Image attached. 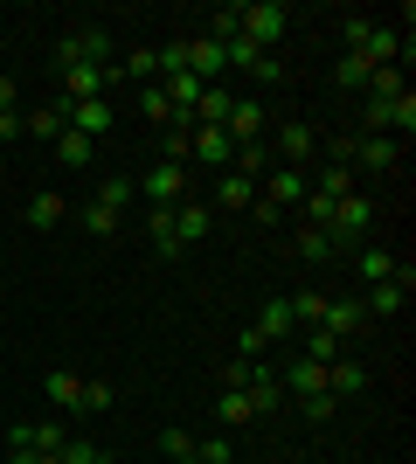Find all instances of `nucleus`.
<instances>
[{"instance_id":"obj_1","label":"nucleus","mask_w":416,"mask_h":464,"mask_svg":"<svg viewBox=\"0 0 416 464\" xmlns=\"http://www.w3.org/2000/svg\"><path fill=\"white\" fill-rule=\"evenodd\" d=\"M347 49L368 56L375 70H382V63H410V42H402L389 21H347Z\"/></svg>"},{"instance_id":"obj_2","label":"nucleus","mask_w":416,"mask_h":464,"mask_svg":"<svg viewBox=\"0 0 416 464\" xmlns=\"http://www.w3.org/2000/svg\"><path fill=\"white\" fill-rule=\"evenodd\" d=\"M237 28L257 42V49H277L285 28H292V7H277V0H250V7H237Z\"/></svg>"},{"instance_id":"obj_3","label":"nucleus","mask_w":416,"mask_h":464,"mask_svg":"<svg viewBox=\"0 0 416 464\" xmlns=\"http://www.w3.org/2000/svg\"><path fill=\"white\" fill-rule=\"evenodd\" d=\"M56 63L63 70H111V28H77V35H63V49H56Z\"/></svg>"},{"instance_id":"obj_4","label":"nucleus","mask_w":416,"mask_h":464,"mask_svg":"<svg viewBox=\"0 0 416 464\" xmlns=\"http://www.w3.org/2000/svg\"><path fill=\"white\" fill-rule=\"evenodd\" d=\"M375 229V201H368V194H340L334 201V222H326V236H334V243H361V236Z\"/></svg>"},{"instance_id":"obj_5","label":"nucleus","mask_w":416,"mask_h":464,"mask_svg":"<svg viewBox=\"0 0 416 464\" xmlns=\"http://www.w3.org/2000/svg\"><path fill=\"white\" fill-rule=\"evenodd\" d=\"M132 194H146L153 208H174V201H188V167H167V160H160V167H146V174L132 180Z\"/></svg>"},{"instance_id":"obj_6","label":"nucleus","mask_w":416,"mask_h":464,"mask_svg":"<svg viewBox=\"0 0 416 464\" xmlns=\"http://www.w3.org/2000/svg\"><path fill=\"white\" fill-rule=\"evenodd\" d=\"M56 104H63V97H56ZM63 125H70V132H83V139H98V132H111V125H119V104H111V97L63 104Z\"/></svg>"},{"instance_id":"obj_7","label":"nucleus","mask_w":416,"mask_h":464,"mask_svg":"<svg viewBox=\"0 0 416 464\" xmlns=\"http://www.w3.org/2000/svg\"><path fill=\"white\" fill-rule=\"evenodd\" d=\"M305 188H313V174H305V167H271V174L257 180V194L271 201L277 215H285V208H298V201H305Z\"/></svg>"},{"instance_id":"obj_8","label":"nucleus","mask_w":416,"mask_h":464,"mask_svg":"<svg viewBox=\"0 0 416 464\" xmlns=\"http://www.w3.org/2000/svg\"><path fill=\"white\" fill-rule=\"evenodd\" d=\"M410 291H416V271H410V264H402V271L389 277V285H368V298H361V312H368V319H396V312L410 305Z\"/></svg>"},{"instance_id":"obj_9","label":"nucleus","mask_w":416,"mask_h":464,"mask_svg":"<svg viewBox=\"0 0 416 464\" xmlns=\"http://www.w3.org/2000/svg\"><path fill=\"white\" fill-rule=\"evenodd\" d=\"M250 201H257V180H243L237 167L216 174V188H208V215H250Z\"/></svg>"},{"instance_id":"obj_10","label":"nucleus","mask_w":416,"mask_h":464,"mask_svg":"<svg viewBox=\"0 0 416 464\" xmlns=\"http://www.w3.org/2000/svg\"><path fill=\"white\" fill-rule=\"evenodd\" d=\"M188 160H201V167L229 174V160H237V139L222 132V125H195V139H188Z\"/></svg>"},{"instance_id":"obj_11","label":"nucleus","mask_w":416,"mask_h":464,"mask_svg":"<svg viewBox=\"0 0 416 464\" xmlns=\"http://www.w3.org/2000/svg\"><path fill=\"white\" fill-rule=\"evenodd\" d=\"M277 388H285V395H298V402H313V395H326V368L298 353V361H285V368H277Z\"/></svg>"},{"instance_id":"obj_12","label":"nucleus","mask_w":416,"mask_h":464,"mask_svg":"<svg viewBox=\"0 0 416 464\" xmlns=\"http://www.w3.org/2000/svg\"><path fill=\"white\" fill-rule=\"evenodd\" d=\"M271 153H277V167H305V160L319 153V132H313V125H277Z\"/></svg>"},{"instance_id":"obj_13","label":"nucleus","mask_w":416,"mask_h":464,"mask_svg":"<svg viewBox=\"0 0 416 464\" xmlns=\"http://www.w3.org/2000/svg\"><path fill=\"white\" fill-rule=\"evenodd\" d=\"M402 160V139H389V132H361L354 139V167H368V174H389Z\"/></svg>"},{"instance_id":"obj_14","label":"nucleus","mask_w":416,"mask_h":464,"mask_svg":"<svg viewBox=\"0 0 416 464\" xmlns=\"http://www.w3.org/2000/svg\"><path fill=\"white\" fill-rule=\"evenodd\" d=\"M222 132L237 139V146L264 139V104H257V97H229V118H222Z\"/></svg>"},{"instance_id":"obj_15","label":"nucleus","mask_w":416,"mask_h":464,"mask_svg":"<svg viewBox=\"0 0 416 464\" xmlns=\"http://www.w3.org/2000/svg\"><path fill=\"white\" fill-rule=\"evenodd\" d=\"M188 77H201V83H222V77H229V63H222V42L188 35Z\"/></svg>"},{"instance_id":"obj_16","label":"nucleus","mask_w":416,"mask_h":464,"mask_svg":"<svg viewBox=\"0 0 416 464\" xmlns=\"http://www.w3.org/2000/svg\"><path fill=\"white\" fill-rule=\"evenodd\" d=\"M208 222H216V215H208V201H195V194H188V201H174V243H180V250H188V243H201V236H208Z\"/></svg>"},{"instance_id":"obj_17","label":"nucleus","mask_w":416,"mask_h":464,"mask_svg":"<svg viewBox=\"0 0 416 464\" xmlns=\"http://www.w3.org/2000/svg\"><path fill=\"white\" fill-rule=\"evenodd\" d=\"M361 388H368V368H361V361H347V353L326 361V395H334V402H347V395H361Z\"/></svg>"},{"instance_id":"obj_18","label":"nucleus","mask_w":416,"mask_h":464,"mask_svg":"<svg viewBox=\"0 0 416 464\" xmlns=\"http://www.w3.org/2000/svg\"><path fill=\"white\" fill-rule=\"evenodd\" d=\"M63 222H70V194L42 188L35 201H28V229H63Z\"/></svg>"},{"instance_id":"obj_19","label":"nucleus","mask_w":416,"mask_h":464,"mask_svg":"<svg viewBox=\"0 0 416 464\" xmlns=\"http://www.w3.org/2000/svg\"><path fill=\"white\" fill-rule=\"evenodd\" d=\"M361 319H368V312H361V298H326V312H319V333L347 340V333H354Z\"/></svg>"},{"instance_id":"obj_20","label":"nucleus","mask_w":416,"mask_h":464,"mask_svg":"<svg viewBox=\"0 0 416 464\" xmlns=\"http://www.w3.org/2000/svg\"><path fill=\"white\" fill-rule=\"evenodd\" d=\"M229 167H237L243 180H264L277 167V153H271V139H250V146H237V160H229Z\"/></svg>"},{"instance_id":"obj_21","label":"nucleus","mask_w":416,"mask_h":464,"mask_svg":"<svg viewBox=\"0 0 416 464\" xmlns=\"http://www.w3.org/2000/svg\"><path fill=\"white\" fill-rule=\"evenodd\" d=\"M257 333H264V340H292V333H298V319H292V298H264V312H257Z\"/></svg>"},{"instance_id":"obj_22","label":"nucleus","mask_w":416,"mask_h":464,"mask_svg":"<svg viewBox=\"0 0 416 464\" xmlns=\"http://www.w3.org/2000/svg\"><path fill=\"white\" fill-rule=\"evenodd\" d=\"M195 125H222V118H229V83H201V97H195Z\"/></svg>"},{"instance_id":"obj_23","label":"nucleus","mask_w":416,"mask_h":464,"mask_svg":"<svg viewBox=\"0 0 416 464\" xmlns=\"http://www.w3.org/2000/svg\"><path fill=\"white\" fill-rule=\"evenodd\" d=\"M42 395L56 409H83V374H70V368H56L49 382H42Z\"/></svg>"},{"instance_id":"obj_24","label":"nucleus","mask_w":416,"mask_h":464,"mask_svg":"<svg viewBox=\"0 0 416 464\" xmlns=\"http://www.w3.org/2000/svg\"><path fill=\"white\" fill-rule=\"evenodd\" d=\"M396 271H402L396 250H382V243H368V250H361V285H389Z\"/></svg>"},{"instance_id":"obj_25","label":"nucleus","mask_w":416,"mask_h":464,"mask_svg":"<svg viewBox=\"0 0 416 464\" xmlns=\"http://www.w3.org/2000/svg\"><path fill=\"white\" fill-rule=\"evenodd\" d=\"M402 91H410V83H402V63H382V70H368V97H375V104H396Z\"/></svg>"},{"instance_id":"obj_26","label":"nucleus","mask_w":416,"mask_h":464,"mask_svg":"<svg viewBox=\"0 0 416 464\" xmlns=\"http://www.w3.org/2000/svg\"><path fill=\"white\" fill-rule=\"evenodd\" d=\"M21 132H35V139H49V146H56V139L70 132V125H63V104H49V111H28V118H21Z\"/></svg>"},{"instance_id":"obj_27","label":"nucleus","mask_w":416,"mask_h":464,"mask_svg":"<svg viewBox=\"0 0 416 464\" xmlns=\"http://www.w3.org/2000/svg\"><path fill=\"white\" fill-rule=\"evenodd\" d=\"M216 416H222V423H229V430H237V423H250V416H257V402H250V395H243V388H222V402H216Z\"/></svg>"},{"instance_id":"obj_28","label":"nucleus","mask_w":416,"mask_h":464,"mask_svg":"<svg viewBox=\"0 0 416 464\" xmlns=\"http://www.w3.org/2000/svg\"><path fill=\"white\" fill-rule=\"evenodd\" d=\"M91 153H98V139H83V132H63L56 139V160H63V167H91Z\"/></svg>"},{"instance_id":"obj_29","label":"nucleus","mask_w":416,"mask_h":464,"mask_svg":"<svg viewBox=\"0 0 416 464\" xmlns=\"http://www.w3.org/2000/svg\"><path fill=\"white\" fill-rule=\"evenodd\" d=\"M298 353L326 368V361H340V340H334V333H319V326H305V340H298Z\"/></svg>"},{"instance_id":"obj_30","label":"nucleus","mask_w":416,"mask_h":464,"mask_svg":"<svg viewBox=\"0 0 416 464\" xmlns=\"http://www.w3.org/2000/svg\"><path fill=\"white\" fill-rule=\"evenodd\" d=\"M146 229H153V250H160V256H180V243H174V208H153V215H146Z\"/></svg>"},{"instance_id":"obj_31","label":"nucleus","mask_w":416,"mask_h":464,"mask_svg":"<svg viewBox=\"0 0 416 464\" xmlns=\"http://www.w3.org/2000/svg\"><path fill=\"white\" fill-rule=\"evenodd\" d=\"M125 77H146V83H160V49H132V56L119 63V83Z\"/></svg>"},{"instance_id":"obj_32","label":"nucleus","mask_w":416,"mask_h":464,"mask_svg":"<svg viewBox=\"0 0 416 464\" xmlns=\"http://www.w3.org/2000/svg\"><path fill=\"white\" fill-rule=\"evenodd\" d=\"M160 450H167V464H188V458H195V430H160Z\"/></svg>"},{"instance_id":"obj_33","label":"nucleus","mask_w":416,"mask_h":464,"mask_svg":"<svg viewBox=\"0 0 416 464\" xmlns=\"http://www.w3.org/2000/svg\"><path fill=\"white\" fill-rule=\"evenodd\" d=\"M139 111L153 118V125H174V104H167V91H160V83H146V91H139Z\"/></svg>"},{"instance_id":"obj_34","label":"nucleus","mask_w":416,"mask_h":464,"mask_svg":"<svg viewBox=\"0 0 416 464\" xmlns=\"http://www.w3.org/2000/svg\"><path fill=\"white\" fill-rule=\"evenodd\" d=\"M298 256H305V264H326V256H334V236L326 229H298Z\"/></svg>"},{"instance_id":"obj_35","label":"nucleus","mask_w":416,"mask_h":464,"mask_svg":"<svg viewBox=\"0 0 416 464\" xmlns=\"http://www.w3.org/2000/svg\"><path fill=\"white\" fill-rule=\"evenodd\" d=\"M111 402H119V388H111V382H83V409H77V416H104Z\"/></svg>"},{"instance_id":"obj_36","label":"nucleus","mask_w":416,"mask_h":464,"mask_svg":"<svg viewBox=\"0 0 416 464\" xmlns=\"http://www.w3.org/2000/svg\"><path fill=\"white\" fill-rule=\"evenodd\" d=\"M77 222H83L91 236H119V215H111V208H98V201H83V208H77Z\"/></svg>"},{"instance_id":"obj_37","label":"nucleus","mask_w":416,"mask_h":464,"mask_svg":"<svg viewBox=\"0 0 416 464\" xmlns=\"http://www.w3.org/2000/svg\"><path fill=\"white\" fill-rule=\"evenodd\" d=\"M91 201H98V208H111V215H125V201H132V180H104Z\"/></svg>"},{"instance_id":"obj_38","label":"nucleus","mask_w":416,"mask_h":464,"mask_svg":"<svg viewBox=\"0 0 416 464\" xmlns=\"http://www.w3.org/2000/svg\"><path fill=\"white\" fill-rule=\"evenodd\" d=\"M368 70H375V63H368V56H354V49L340 56V83H354V91H368Z\"/></svg>"},{"instance_id":"obj_39","label":"nucleus","mask_w":416,"mask_h":464,"mask_svg":"<svg viewBox=\"0 0 416 464\" xmlns=\"http://www.w3.org/2000/svg\"><path fill=\"white\" fill-rule=\"evenodd\" d=\"M313 188H319V194H334V201H340V194H354V174H347V167H326V174H319Z\"/></svg>"},{"instance_id":"obj_40","label":"nucleus","mask_w":416,"mask_h":464,"mask_svg":"<svg viewBox=\"0 0 416 464\" xmlns=\"http://www.w3.org/2000/svg\"><path fill=\"white\" fill-rule=\"evenodd\" d=\"M195 464H229V437H195Z\"/></svg>"},{"instance_id":"obj_41","label":"nucleus","mask_w":416,"mask_h":464,"mask_svg":"<svg viewBox=\"0 0 416 464\" xmlns=\"http://www.w3.org/2000/svg\"><path fill=\"white\" fill-rule=\"evenodd\" d=\"M250 374H257V361H243V353L222 361V388H250Z\"/></svg>"},{"instance_id":"obj_42","label":"nucleus","mask_w":416,"mask_h":464,"mask_svg":"<svg viewBox=\"0 0 416 464\" xmlns=\"http://www.w3.org/2000/svg\"><path fill=\"white\" fill-rule=\"evenodd\" d=\"M264 347H271V340H264L257 326H243V333H237V353H243V361H264Z\"/></svg>"},{"instance_id":"obj_43","label":"nucleus","mask_w":416,"mask_h":464,"mask_svg":"<svg viewBox=\"0 0 416 464\" xmlns=\"http://www.w3.org/2000/svg\"><path fill=\"white\" fill-rule=\"evenodd\" d=\"M98 458V444H91V437H70V444H63V458L56 464H91Z\"/></svg>"},{"instance_id":"obj_44","label":"nucleus","mask_w":416,"mask_h":464,"mask_svg":"<svg viewBox=\"0 0 416 464\" xmlns=\"http://www.w3.org/2000/svg\"><path fill=\"white\" fill-rule=\"evenodd\" d=\"M298 409H305L313 423H326V416H334V409H347V402H334V395H313V402H298Z\"/></svg>"},{"instance_id":"obj_45","label":"nucleus","mask_w":416,"mask_h":464,"mask_svg":"<svg viewBox=\"0 0 416 464\" xmlns=\"http://www.w3.org/2000/svg\"><path fill=\"white\" fill-rule=\"evenodd\" d=\"M0 139H21V111H0Z\"/></svg>"},{"instance_id":"obj_46","label":"nucleus","mask_w":416,"mask_h":464,"mask_svg":"<svg viewBox=\"0 0 416 464\" xmlns=\"http://www.w3.org/2000/svg\"><path fill=\"white\" fill-rule=\"evenodd\" d=\"M0 111H15V77H0Z\"/></svg>"},{"instance_id":"obj_47","label":"nucleus","mask_w":416,"mask_h":464,"mask_svg":"<svg viewBox=\"0 0 416 464\" xmlns=\"http://www.w3.org/2000/svg\"><path fill=\"white\" fill-rule=\"evenodd\" d=\"M91 464H119V458H104V450H98V458H91Z\"/></svg>"},{"instance_id":"obj_48","label":"nucleus","mask_w":416,"mask_h":464,"mask_svg":"<svg viewBox=\"0 0 416 464\" xmlns=\"http://www.w3.org/2000/svg\"><path fill=\"white\" fill-rule=\"evenodd\" d=\"M188 464H195V458H188Z\"/></svg>"}]
</instances>
